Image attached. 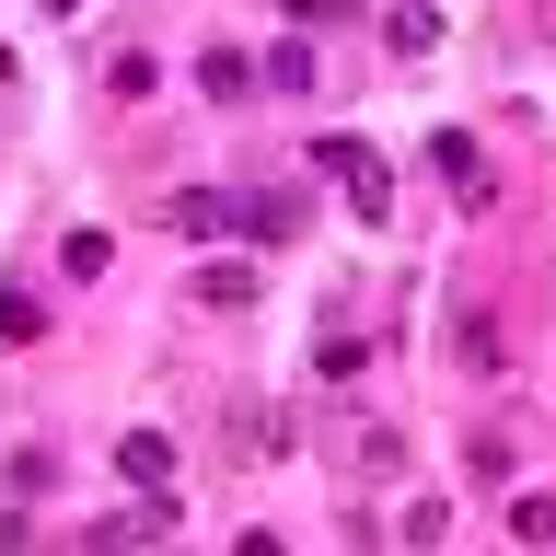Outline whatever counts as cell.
Returning <instances> with one entry per match:
<instances>
[{
	"label": "cell",
	"mask_w": 556,
	"mask_h": 556,
	"mask_svg": "<svg viewBox=\"0 0 556 556\" xmlns=\"http://www.w3.org/2000/svg\"><path fill=\"white\" fill-rule=\"evenodd\" d=\"M116 476H128L139 498H163V486H174V441H163V429H128V441H116Z\"/></svg>",
	"instance_id": "1"
},
{
	"label": "cell",
	"mask_w": 556,
	"mask_h": 556,
	"mask_svg": "<svg viewBox=\"0 0 556 556\" xmlns=\"http://www.w3.org/2000/svg\"><path fill=\"white\" fill-rule=\"evenodd\" d=\"M510 533L521 545H556V498H510Z\"/></svg>",
	"instance_id": "8"
},
{
	"label": "cell",
	"mask_w": 556,
	"mask_h": 556,
	"mask_svg": "<svg viewBox=\"0 0 556 556\" xmlns=\"http://www.w3.org/2000/svg\"><path fill=\"white\" fill-rule=\"evenodd\" d=\"M313 163H325V174H359V186H382V151H371V139H348V128L313 139Z\"/></svg>",
	"instance_id": "3"
},
{
	"label": "cell",
	"mask_w": 556,
	"mask_h": 556,
	"mask_svg": "<svg viewBox=\"0 0 556 556\" xmlns=\"http://www.w3.org/2000/svg\"><path fill=\"white\" fill-rule=\"evenodd\" d=\"M243 81H255V59H243V47H208V59H198V93H243Z\"/></svg>",
	"instance_id": "4"
},
{
	"label": "cell",
	"mask_w": 556,
	"mask_h": 556,
	"mask_svg": "<svg viewBox=\"0 0 556 556\" xmlns=\"http://www.w3.org/2000/svg\"><path fill=\"white\" fill-rule=\"evenodd\" d=\"M359 371H371V359H359V337H325V382H337V394H359Z\"/></svg>",
	"instance_id": "7"
},
{
	"label": "cell",
	"mask_w": 556,
	"mask_h": 556,
	"mask_svg": "<svg viewBox=\"0 0 556 556\" xmlns=\"http://www.w3.org/2000/svg\"><path fill=\"white\" fill-rule=\"evenodd\" d=\"M198 290L232 313V302H255V267H243V255H220V267H198Z\"/></svg>",
	"instance_id": "5"
},
{
	"label": "cell",
	"mask_w": 556,
	"mask_h": 556,
	"mask_svg": "<svg viewBox=\"0 0 556 556\" xmlns=\"http://www.w3.org/2000/svg\"><path fill=\"white\" fill-rule=\"evenodd\" d=\"M35 325H47V313H35V290H0V348H24Z\"/></svg>",
	"instance_id": "6"
},
{
	"label": "cell",
	"mask_w": 556,
	"mask_h": 556,
	"mask_svg": "<svg viewBox=\"0 0 556 556\" xmlns=\"http://www.w3.org/2000/svg\"><path fill=\"white\" fill-rule=\"evenodd\" d=\"M47 12H81V0H47Z\"/></svg>",
	"instance_id": "11"
},
{
	"label": "cell",
	"mask_w": 556,
	"mask_h": 556,
	"mask_svg": "<svg viewBox=\"0 0 556 556\" xmlns=\"http://www.w3.org/2000/svg\"><path fill=\"white\" fill-rule=\"evenodd\" d=\"M232 556H278V533H243V545H232Z\"/></svg>",
	"instance_id": "9"
},
{
	"label": "cell",
	"mask_w": 556,
	"mask_h": 556,
	"mask_svg": "<svg viewBox=\"0 0 556 556\" xmlns=\"http://www.w3.org/2000/svg\"><path fill=\"white\" fill-rule=\"evenodd\" d=\"M429 163H441L452 186H464V198L486 208V151H476V139H464V128H441V139H429Z\"/></svg>",
	"instance_id": "2"
},
{
	"label": "cell",
	"mask_w": 556,
	"mask_h": 556,
	"mask_svg": "<svg viewBox=\"0 0 556 556\" xmlns=\"http://www.w3.org/2000/svg\"><path fill=\"white\" fill-rule=\"evenodd\" d=\"M0 93H12V47H0Z\"/></svg>",
	"instance_id": "10"
}]
</instances>
